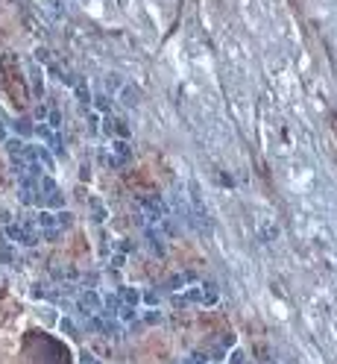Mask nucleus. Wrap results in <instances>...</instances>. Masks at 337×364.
Masks as SVG:
<instances>
[{"label":"nucleus","mask_w":337,"mask_h":364,"mask_svg":"<svg viewBox=\"0 0 337 364\" xmlns=\"http://www.w3.org/2000/svg\"><path fill=\"white\" fill-rule=\"evenodd\" d=\"M82 306H85V309H94V306H97V297H91V294L82 297Z\"/></svg>","instance_id":"f03ea898"},{"label":"nucleus","mask_w":337,"mask_h":364,"mask_svg":"<svg viewBox=\"0 0 337 364\" xmlns=\"http://www.w3.org/2000/svg\"><path fill=\"white\" fill-rule=\"evenodd\" d=\"M188 300H202V291H200V288H194V291L188 294Z\"/></svg>","instance_id":"7ed1b4c3"},{"label":"nucleus","mask_w":337,"mask_h":364,"mask_svg":"<svg viewBox=\"0 0 337 364\" xmlns=\"http://www.w3.org/2000/svg\"><path fill=\"white\" fill-rule=\"evenodd\" d=\"M246 358H243V352L240 349H232V364H243Z\"/></svg>","instance_id":"f257e3e1"}]
</instances>
